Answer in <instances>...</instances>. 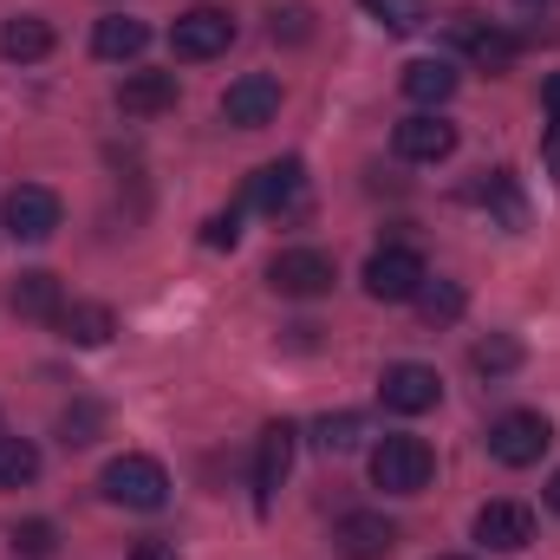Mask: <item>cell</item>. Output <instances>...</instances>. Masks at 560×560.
I'll return each mask as SVG.
<instances>
[{"mask_svg": "<svg viewBox=\"0 0 560 560\" xmlns=\"http://www.w3.org/2000/svg\"><path fill=\"white\" fill-rule=\"evenodd\" d=\"M98 489H105V502H118V509H138V515H150V509H163L170 502V476H163V463L156 456H112L105 463V476H98Z\"/></svg>", "mask_w": 560, "mask_h": 560, "instance_id": "1", "label": "cell"}, {"mask_svg": "<svg viewBox=\"0 0 560 560\" xmlns=\"http://www.w3.org/2000/svg\"><path fill=\"white\" fill-rule=\"evenodd\" d=\"M430 476H436V456H430L423 436H385V443L372 450V482H378L385 495H423Z\"/></svg>", "mask_w": 560, "mask_h": 560, "instance_id": "2", "label": "cell"}, {"mask_svg": "<svg viewBox=\"0 0 560 560\" xmlns=\"http://www.w3.org/2000/svg\"><path fill=\"white\" fill-rule=\"evenodd\" d=\"M548 443H555V423L541 418V411H502V418L489 423V456H495L502 469H528V463H541Z\"/></svg>", "mask_w": 560, "mask_h": 560, "instance_id": "3", "label": "cell"}, {"mask_svg": "<svg viewBox=\"0 0 560 560\" xmlns=\"http://www.w3.org/2000/svg\"><path fill=\"white\" fill-rule=\"evenodd\" d=\"M423 280H430V268H423V255L411 248V242H385V248L365 261V293H372V300H385V306L418 300Z\"/></svg>", "mask_w": 560, "mask_h": 560, "instance_id": "4", "label": "cell"}, {"mask_svg": "<svg viewBox=\"0 0 560 560\" xmlns=\"http://www.w3.org/2000/svg\"><path fill=\"white\" fill-rule=\"evenodd\" d=\"M332 280H339V268L319 248H280L268 261V287L280 300H319V293H332Z\"/></svg>", "mask_w": 560, "mask_h": 560, "instance_id": "5", "label": "cell"}, {"mask_svg": "<svg viewBox=\"0 0 560 560\" xmlns=\"http://www.w3.org/2000/svg\"><path fill=\"white\" fill-rule=\"evenodd\" d=\"M229 39H235V20H229L222 7H189V13H176V26H170V52L189 59V66L229 52Z\"/></svg>", "mask_w": 560, "mask_h": 560, "instance_id": "6", "label": "cell"}, {"mask_svg": "<svg viewBox=\"0 0 560 560\" xmlns=\"http://www.w3.org/2000/svg\"><path fill=\"white\" fill-rule=\"evenodd\" d=\"M450 46H456V52H469L476 66H489V72H509V66H515V52H522V46H515V33H502L495 20H482V13H469V7H463V13H450Z\"/></svg>", "mask_w": 560, "mask_h": 560, "instance_id": "7", "label": "cell"}, {"mask_svg": "<svg viewBox=\"0 0 560 560\" xmlns=\"http://www.w3.org/2000/svg\"><path fill=\"white\" fill-rule=\"evenodd\" d=\"M392 548H398V522L378 509H352L332 522V555L339 560H385Z\"/></svg>", "mask_w": 560, "mask_h": 560, "instance_id": "8", "label": "cell"}, {"mask_svg": "<svg viewBox=\"0 0 560 560\" xmlns=\"http://www.w3.org/2000/svg\"><path fill=\"white\" fill-rule=\"evenodd\" d=\"M248 202L261 209V215H300V202H306V163L300 156H280V163H261L255 176H248Z\"/></svg>", "mask_w": 560, "mask_h": 560, "instance_id": "9", "label": "cell"}, {"mask_svg": "<svg viewBox=\"0 0 560 560\" xmlns=\"http://www.w3.org/2000/svg\"><path fill=\"white\" fill-rule=\"evenodd\" d=\"M436 398H443V385H436V372L430 365H385V378H378V405L385 411H398V418H423V411H436Z\"/></svg>", "mask_w": 560, "mask_h": 560, "instance_id": "10", "label": "cell"}, {"mask_svg": "<svg viewBox=\"0 0 560 560\" xmlns=\"http://www.w3.org/2000/svg\"><path fill=\"white\" fill-rule=\"evenodd\" d=\"M476 541L489 555H522L535 541V509L528 502H482L476 509Z\"/></svg>", "mask_w": 560, "mask_h": 560, "instance_id": "11", "label": "cell"}, {"mask_svg": "<svg viewBox=\"0 0 560 560\" xmlns=\"http://www.w3.org/2000/svg\"><path fill=\"white\" fill-rule=\"evenodd\" d=\"M275 112H280V79L275 72H248V79H235V85L222 92V118L242 125V131L275 125Z\"/></svg>", "mask_w": 560, "mask_h": 560, "instance_id": "12", "label": "cell"}, {"mask_svg": "<svg viewBox=\"0 0 560 560\" xmlns=\"http://www.w3.org/2000/svg\"><path fill=\"white\" fill-rule=\"evenodd\" d=\"M0 222H7V235H13V242H46V235L59 229V196H52V189H39V183H20V189L7 196Z\"/></svg>", "mask_w": 560, "mask_h": 560, "instance_id": "13", "label": "cell"}, {"mask_svg": "<svg viewBox=\"0 0 560 560\" xmlns=\"http://www.w3.org/2000/svg\"><path fill=\"white\" fill-rule=\"evenodd\" d=\"M293 450H300V430L287 418L261 430V450H255V509H275L280 482H287V469H293Z\"/></svg>", "mask_w": 560, "mask_h": 560, "instance_id": "14", "label": "cell"}, {"mask_svg": "<svg viewBox=\"0 0 560 560\" xmlns=\"http://www.w3.org/2000/svg\"><path fill=\"white\" fill-rule=\"evenodd\" d=\"M392 150H398L405 163H443V156L456 150V125H450L443 112H411V118L392 131Z\"/></svg>", "mask_w": 560, "mask_h": 560, "instance_id": "15", "label": "cell"}, {"mask_svg": "<svg viewBox=\"0 0 560 560\" xmlns=\"http://www.w3.org/2000/svg\"><path fill=\"white\" fill-rule=\"evenodd\" d=\"M118 112L125 118H163V112H176V72H125Z\"/></svg>", "mask_w": 560, "mask_h": 560, "instance_id": "16", "label": "cell"}, {"mask_svg": "<svg viewBox=\"0 0 560 560\" xmlns=\"http://www.w3.org/2000/svg\"><path fill=\"white\" fill-rule=\"evenodd\" d=\"M7 300H13L20 319H46V326L66 313V287H59V275H46V268H26V275L7 287Z\"/></svg>", "mask_w": 560, "mask_h": 560, "instance_id": "17", "label": "cell"}, {"mask_svg": "<svg viewBox=\"0 0 560 560\" xmlns=\"http://www.w3.org/2000/svg\"><path fill=\"white\" fill-rule=\"evenodd\" d=\"M456 85H463V79H456V66H450V59H411V66H405V98L423 105V112L450 105V98H456Z\"/></svg>", "mask_w": 560, "mask_h": 560, "instance_id": "18", "label": "cell"}, {"mask_svg": "<svg viewBox=\"0 0 560 560\" xmlns=\"http://www.w3.org/2000/svg\"><path fill=\"white\" fill-rule=\"evenodd\" d=\"M52 326H59V339H66V346H105V339L118 332L112 306H98V300H66V313H59Z\"/></svg>", "mask_w": 560, "mask_h": 560, "instance_id": "19", "label": "cell"}, {"mask_svg": "<svg viewBox=\"0 0 560 560\" xmlns=\"http://www.w3.org/2000/svg\"><path fill=\"white\" fill-rule=\"evenodd\" d=\"M143 46H150V26H143V20L112 13V20L92 26V52H98V59H138Z\"/></svg>", "mask_w": 560, "mask_h": 560, "instance_id": "20", "label": "cell"}, {"mask_svg": "<svg viewBox=\"0 0 560 560\" xmlns=\"http://www.w3.org/2000/svg\"><path fill=\"white\" fill-rule=\"evenodd\" d=\"M0 52L20 59V66H26V59H46V52H52V26H46L39 13H13V20L0 26Z\"/></svg>", "mask_w": 560, "mask_h": 560, "instance_id": "21", "label": "cell"}, {"mask_svg": "<svg viewBox=\"0 0 560 560\" xmlns=\"http://www.w3.org/2000/svg\"><path fill=\"white\" fill-rule=\"evenodd\" d=\"M469 202H476V209H495L502 222H522V189H515L509 170H489L482 183H469Z\"/></svg>", "mask_w": 560, "mask_h": 560, "instance_id": "22", "label": "cell"}, {"mask_svg": "<svg viewBox=\"0 0 560 560\" xmlns=\"http://www.w3.org/2000/svg\"><path fill=\"white\" fill-rule=\"evenodd\" d=\"M469 365H476L482 378H509V372L522 365V339H509V332H489V339H476V346H469Z\"/></svg>", "mask_w": 560, "mask_h": 560, "instance_id": "23", "label": "cell"}, {"mask_svg": "<svg viewBox=\"0 0 560 560\" xmlns=\"http://www.w3.org/2000/svg\"><path fill=\"white\" fill-rule=\"evenodd\" d=\"M463 306H469V293L456 287V280H423L418 287V313L430 326H450V319H463Z\"/></svg>", "mask_w": 560, "mask_h": 560, "instance_id": "24", "label": "cell"}, {"mask_svg": "<svg viewBox=\"0 0 560 560\" xmlns=\"http://www.w3.org/2000/svg\"><path fill=\"white\" fill-rule=\"evenodd\" d=\"M359 436H365V418H359V411H326V418L313 423V443H319L326 456H346V450H359Z\"/></svg>", "mask_w": 560, "mask_h": 560, "instance_id": "25", "label": "cell"}, {"mask_svg": "<svg viewBox=\"0 0 560 560\" xmlns=\"http://www.w3.org/2000/svg\"><path fill=\"white\" fill-rule=\"evenodd\" d=\"M359 7H365L385 33H423V26H430V7H423V0H359Z\"/></svg>", "mask_w": 560, "mask_h": 560, "instance_id": "26", "label": "cell"}, {"mask_svg": "<svg viewBox=\"0 0 560 560\" xmlns=\"http://www.w3.org/2000/svg\"><path fill=\"white\" fill-rule=\"evenodd\" d=\"M39 476V450L26 436H0V489H26Z\"/></svg>", "mask_w": 560, "mask_h": 560, "instance_id": "27", "label": "cell"}, {"mask_svg": "<svg viewBox=\"0 0 560 560\" xmlns=\"http://www.w3.org/2000/svg\"><path fill=\"white\" fill-rule=\"evenodd\" d=\"M52 548H59V528H52V522H20V528H13V555L52 560Z\"/></svg>", "mask_w": 560, "mask_h": 560, "instance_id": "28", "label": "cell"}, {"mask_svg": "<svg viewBox=\"0 0 560 560\" xmlns=\"http://www.w3.org/2000/svg\"><path fill=\"white\" fill-rule=\"evenodd\" d=\"M275 39H287V46H306V39H313V7H306V0L275 7Z\"/></svg>", "mask_w": 560, "mask_h": 560, "instance_id": "29", "label": "cell"}, {"mask_svg": "<svg viewBox=\"0 0 560 560\" xmlns=\"http://www.w3.org/2000/svg\"><path fill=\"white\" fill-rule=\"evenodd\" d=\"M98 405H72V411H66V418H59V436H66V443H92V436H98Z\"/></svg>", "mask_w": 560, "mask_h": 560, "instance_id": "30", "label": "cell"}, {"mask_svg": "<svg viewBox=\"0 0 560 560\" xmlns=\"http://www.w3.org/2000/svg\"><path fill=\"white\" fill-rule=\"evenodd\" d=\"M242 242V222L235 215H209L202 222V248H235Z\"/></svg>", "mask_w": 560, "mask_h": 560, "instance_id": "31", "label": "cell"}, {"mask_svg": "<svg viewBox=\"0 0 560 560\" xmlns=\"http://www.w3.org/2000/svg\"><path fill=\"white\" fill-rule=\"evenodd\" d=\"M131 560H176V548H170V541H138Z\"/></svg>", "mask_w": 560, "mask_h": 560, "instance_id": "32", "label": "cell"}, {"mask_svg": "<svg viewBox=\"0 0 560 560\" xmlns=\"http://www.w3.org/2000/svg\"><path fill=\"white\" fill-rule=\"evenodd\" d=\"M548 170H555V183H560V118H548Z\"/></svg>", "mask_w": 560, "mask_h": 560, "instance_id": "33", "label": "cell"}, {"mask_svg": "<svg viewBox=\"0 0 560 560\" xmlns=\"http://www.w3.org/2000/svg\"><path fill=\"white\" fill-rule=\"evenodd\" d=\"M541 105H548V118H560V72L541 85Z\"/></svg>", "mask_w": 560, "mask_h": 560, "instance_id": "34", "label": "cell"}, {"mask_svg": "<svg viewBox=\"0 0 560 560\" xmlns=\"http://www.w3.org/2000/svg\"><path fill=\"white\" fill-rule=\"evenodd\" d=\"M548 509L560 515V469H555V482H548Z\"/></svg>", "mask_w": 560, "mask_h": 560, "instance_id": "35", "label": "cell"}, {"mask_svg": "<svg viewBox=\"0 0 560 560\" xmlns=\"http://www.w3.org/2000/svg\"><path fill=\"white\" fill-rule=\"evenodd\" d=\"M522 7H555V0H522Z\"/></svg>", "mask_w": 560, "mask_h": 560, "instance_id": "36", "label": "cell"}, {"mask_svg": "<svg viewBox=\"0 0 560 560\" xmlns=\"http://www.w3.org/2000/svg\"><path fill=\"white\" fill-rule=\"evenodd\" d=\"M436 560H469V555H436Z\"/></svg>", "mask_w": 560, "mask_h": 560, "instance_id": "37", "label": "cell"}]
</instances>
